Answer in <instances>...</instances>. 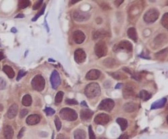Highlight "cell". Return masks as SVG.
Returning <instances> with one entry per match:
<instances>
[{"instance_id":"obj_49","label":"cell","mask_w":168,"mask_h":139,"mask_svg":"<svg viewBox=\"0 0 168 139\" xmlns=\"http://www.w3.org/2000/svg\"><path fill=\"white\" fill-rule=\"evenodd\" d=\"M118 139H129V136L126 134H122Z\"/></svg>"},{"instance_id":"obj_37","label":"cell","mask_w":168,"mask_h":139,"mask_svg":"<svg viewBox=\"0 0 168 139\" xmlns=\"http://www.w3.org/2000/svg\"><path fill=\"white\" fill-rule=\"evenodd\" d=\"M44 111L48 116L52 115L55 113V111L51 107H46Z\"/></svg>"},{"instance_id":"obj_55","label":"cell","mask_w":168,"mask_h":139,"mask_svg":"<svg viewBox=\"0 0 168 139\" xmlns=\"http://www.w3.org/2000/svg\"><path fill=\"white\" fill-rule=\"evenodd\" d=\"M3 110V106L2 104H0V112L2 111Z\"/></svg>"},{"instance_id":"obj_42","label":"cell","mask_w":168,"mask_h":139,"mask_svg":"<svg viewBox=\"0 0 168 139\" xmlns=\"http://www.w3.org/2000/svg\"><path fill=\"white\" fill-rule=\"evenodd\" d=\"M6 85V81L1 78H0V90L5 89Z\"/></svg>"},{"instance_id":"obj_18","label":"cell","mask_w":168,"mask_h":139,"mask_svg":"<svg viewBox=\"0 0 168 139\" xmlns=\"http://www.w3.org/2000/svg\"><path fill=\"white\" fill-rule=\"evenodd\" d=\"M40 120V116L36 114L30 115L26 119V123L30 125H33L38 124Z\"/></svg>"},{"instance_id":"obj_17","label":"cell","mask_w":168,"mask_h":139,"mask_svg":"<svg viewBox=\"0 0 168 139\" xmlns=\"http://www.w3.org/2000/svg\"><path fill=\"white\" fill-rule=\"evenodd\" d=\"M94 114L93 112L89 109L82 110L80 112V117L82 120L87 121L91 119Z\"/></svg>"},{"instance_id":"obj_14","label":"cell","mask_w":168,"mask_h":139,"mask_svg":"<svg viewBox=\"0 0 168 139\" xmlns=\"http://www.w3.org/2000/svg\"><path fill=\"white\" fill-rule=\"evenodd\" d=\"M135 95L133 88L130 85H126L123 90V97L126 99L133 97Z\"/></svg>"},{"instance_id":"obj_19","label":"cell","mask_w":168,"mask_h":139,"mask_svg":"<svg viewBox=\"0 0 168 139\" xmlns=\"http://www.w3.org/2000/svg\"><path fill=\"white\" fill-rule=\"evenodd\" d=\"M19 107L16 104H13L9 109L7 112V117L10 119H12L15 117L17 115Z\"/></svg>"},{"instance_id":"obj_31","label":"cell","mask_w":168,"mask_h":139,"mask_svg":"<svg viewBox=\"0 0 168 139\" xmlns=\"http://www.w3.org/2000/svg\"><path fill=\"white\" fill-rule=\"evenodd\" d=\"M161 23L165 28L168 29V13H165L163 16L161 20Z\"/></svg>"},{"instance_id":"obj_27","label":"cell","mask_w":168,"mask_h":139,"mask_svg":"<svg viewBox=\"0 0 168 139\" xmlns=\"http://www.w3.org/2000/svg\"><path fill=\"white\" fill-rule=\"evenodd\" d=\"M116 122L119 125L122 131H124L128 126V122L127 120L123 118H118Z\"/></svg>"},{"instance_id":"obj_8","label":"cell","mask_w":168,"mask_h":139,"mask_svg":"<svg viewBox=\"0 0 168 139\" xmlns=\"http://www.w3.org/2000/svg\"><path fill=\"white\" fill-rule=\"evenodd\" d=\"M115 106V102L110 98H107L102 101L99 105V109L110 112L112 110Z\"/></svg>"},{"instance_id":"obj_38","label":"cell","mask_w":168,"mask_h":139,"mask_svg":"<svg viewBox=\"0 0 168 139\" xmlns=\"http://www.w3.org/2000/svg\"><path fill=\"white\" fill-rule=\"evenodd\" d=\"M45 5H44L43 7L41 10H40V11L38 13V14L35 16L32 19V20L34 21H36L38 19L39 17L43 15V14L45 11Z\"/></svg>"},{"instance_id":"obj_53","label":"cell","mask_w":168,"mask_h":139,"mask_svg":"<svg viewBox=\"0 0 168 139\" xmlns=\"http://www.w3.org/2000/svg\"><path fill=\"white\" fill-rule=\"evenodd\" d=\"M11 32L13 33H16L17 32L16 29L14 27L11 30Z\"/></svg>"},{"instance_id":"obj_41","label":"cell","mask_w":168,"mask_h":139,"mask_svg":"<svg viewBox=\"0 0 168 139\" xmlns=\"http://www.w3.org/2000/svg\"><path fill=\"white\" fill-rule=\"evenodd\" d=\"M43 2V1H39L36 2L35 3L33 7V10H36L38 9L42 5Z\"/></svg>"},{"instance_id":"obj_10","label":"cell","mask_w":168,"mask_h":139,"mask_svg":"<svg viewBox=\"0 0 168 139\" xmlns=\"http://www.w3.org/2000/svg\"><path fill=\"white\" fill-rule=\"evenodd\" d=\"M86 57H87V55L83 49H77L75 52L74 59L77 63H83L85 61Z\"/></svg>"},{"instance_id":"obj_30","label":"cell","mask_w":168,"mask_h":139,"mask_svg":"<svg viewBox=\"0 0 168 139\" xmlns=\"http://www.w3.org/2000/svg\"><path fill=\"white\" fill-rule=\"evenodd\" d=\"M32 100L31 97L29 95H25L22 98V103L25 106H29L32 104Z\"/></svg>"},{"instance_id":"obj_7","label":"cell","mask_w":168,"mask_h":139,"mask_svg":"<svg viewBox=\"0 0 168 139\" xmlns=\"http://www.w3.org/2000/svg\"><path fill=\"white\" fill-rule=\"evenodd\" d=\"M94 50L95 54L99 57L105 56L108 52V48L106 42L103 40H99L95 45Z\"/></svg>"},{"instance_id":"obj_46","label":"cell","mask_w":168,"mask_h":139,"mask_svg":"<svg viewBox=\"0 0 168 139\" xmlns=\"http://www.w3.org/2000/svg\"><path fill=\"white\" fill-rule=\"evenodd\" d=\"M56 139H69V138L64 134H60L57 136Z\"/></svg>"},{"instance_id":"obj_12","label":"cell","mask_w":168,"mask_h":139,"mask_svg":"<svg viewBox=\"0 0 168 139\" xmlns=\"http://www.w3.org/2000/svg\"><path fill=\"white\" fill-rule=\"evenodd\" d=\"M50 82L53 88L54 89H57L61 83V79L59 74L56 70H54L52 72Z\"/></svg>"},{"instance_id":"obj_36","label":"cell","mask_w":168,"mask_h":139,"mask_svg":"<svg viewBox=\"0 0 168 139\" xmlns=\"http://www.w3.org/2000/svg\"><path fill=\"white\" fill-rule=\"evenodd\" d=\"M168 52L167 48H165L163 50L160 51L156 53V56L158 58H160L162 57V59L163 57H166L167 56Z\"/></svg>"},{"instance_id":"obj_33","label":"cell","mask_w":168,"mask_h":139,"mask_svg":"<svg viewBox=\"0 0 168 139\" xmlns=\"http://www.w3.org/2000/svg\"><path fill=\"white\" fill-rule=\"evenodd\" d=\"M112 77L117 80L123 79L126 78V76L123 73L120 72H116L111 74Z\"/></svg>"},{"instance_id":"obj_16","label":"cell","mask_w":168,"mask_h":139,"mask_svg":"<svg viewBox=\"0 0 168 139\" xmlns=\"http://www.w3.org/2000/svg\"><path fill=\"white\" fill-rule=\"evenodd\" d=\"M100 71L96 69H92L88 71L86 75V78L88 80H95L98 79L100 76Z\"/></svg>"},{"instance_id":"obj_15","label":"cell","mask_w":168,"mask_h":139,"mask_svg":"<svg viewBox=\"0 0 168 139\" xmlns=\"http://www.w3.org/2000/svg\"><path fill=\"white\" fill-rule=\"evenodd\" d=\"M73 39L74 42L77 44L82 43L86 38L84 34L80 30H77L73 34Z\"/></svg>"},{"instance_id":"obj_24","label":"cell","mask_w":168,"mask_h":139,"mask_svg":"<svg viewBox=\"0 0 168 139\" xmlns=\"http://www.w3.org/2000/svg\"><path fill=\"white\" fill-rule=\"evenodd\" d=\"M167 40V37L164 34H160L154 40V43L158 46L162 45Z\"/></svg>"},{"instance_id":"obj_57","label":"cell","mask_w":168,"mask_h":139,"mask_svg":"<svg viewBox=\"0 0 168 139\" xmlns=\"http://www.w3.org/2000/svg\"><path fill=\"white\" fill-rule=\"evenodd\" d=\"M98 139H107L104 137H100Z\"/></svg>"},{"instance_id":"obj_20","label":"cell","mask_w":168,"mask_h":139,"mask_svg":"<svg viewBox=\"0 0 168 139\" xmlns=\"http://www.w3.org/2000/svg\"><path fill=\"white\" fill-rule=\"evenodd\" d=\"M3 134L6 139H12L14 131L11 126L6 125L4 129Z\"/></svg>"},{"instance_id":"obj_34","label":"cell","mask_w":168,"mask_h":139,"mask_svg":"<svg viewBox=\"0 0 168 139\" xmlns=\"http://www.w3.org/2000/svg\"><path fill=\"white\" fill-rule=\"evenodd\" d=\"M64 96V93L62 91L58 92L56 94L55 97V102L57 104H60L61 103L63 100V98Z\"/></svg>"},{"instance_id":"obj_25","label":"cell","mask_w":168,"mask_h":139,"mask_svg":"<svg viewBox=\"0 0 168 139\" xmlns=\"http://www.w3.org/2000/svg\"><path fill=\"white\" fill-rule=\"evenodd\" d=\"M74 139H86L87 135L85 131L83 130L78 129L74 132Z\"/></svg>"},{"instance_id":"obj_47","label":"cell","mask_w":168,"mask_h":139,"mask_svg":"<svg viewBox=\"0 0 168 139\" xmlns=\"http://www.w3.org/2000/svg\"><path fill=\"white\" fill-rule=\"evenodd\" d=\"M101 6L104 10H108L111 9V7L110 5L107 3H104L101 4Z\"/></svg>"},{"instance_id":"obj_58","label":"cell","mask_w":168,"mask_h":139,"mask_svg":"<svg viewBox=\"0 0 168 139\" xmlns=\"http://www.w3.org/2000/svg\"><path fill=\"white\" fill-rule=\"evenodd\" d=\"M0 68H1V67H0Z\"/></svg>"},{"instance_id":"obj_2","label":"cell","mask_w":168,"mask_h":139,"mask_svg":"<svg viewBox=\"0 0 168 139\" xmlns=\"http://www.w3.org/2000/svg\"><path fill=\"white\" fill-rule=\"evenodd\" d=\"M101 88L99 84L93 82L88 84L85 89V93L90 98H93L100 95Z\"/></svg>"},{"instance_id":"obj_50","label":"cell","mask_w":168,"mask_h":139,"mask_svg":"<svg viewBox=\"0 0 168 139\" xmlns=\"http://www.w3.org/2000/svg\"><path fill=\"white\" fill-rule=\"evenodd\" d=\"M5 58L4 53L2 51H0V61L3 60Z\"/></svg>"},{"instance_id":"obj_43","label":"cell","mask_w":168,"mask_h":139,"mask_svg":"<svg viewBox=\"0 0 168 139\" xmlns=\"http://www.w3.org/2000/svg\"><path fill=\"white\" fill-rule=\"evenodd\" d=\"M66 104L70 105H77L78 104V101L75 99H67L65 101Z\"/></svg>"},{"instance_id":"obj_56","label":"cell","mask_w":168,"mask_h":139,"mask_svg":"<svg viewBox=\"0 0 168 139\" xmlns=\"http://www.w3.org/2000/svg\"><path fill=\"white\" fill-rule=\"evenodd\" d=\"M78 1H72V4H73L76 3V2H78Z\"/></svg>"},{"instance_id":"obj_39","label":"cell","mask_w":168,"mask_h":139,"mask_svg":"<svg viewBox=\"0 0 168 139\" xmlns=\"http://www.w3.org/2000/svg\"><path fill=\"white\" fill-rule=\"evenodd\" d=\"M89 134L90 139H96V137L93 130L92 127L91 125L88 128Z\"/></svg>"},{"instance_id":"obj_22","label":"cell","mask_w":168,"mask_h":139,"mask_svg":"<svg viewBox=\"0 0 168 139\" xmlns=\"http://www.w3.org/2000/svg\"><path fill=\"white\" fill-rule=\"evenodd\" d=\"M128 35L129 37L133 41L136 42H137L138 35L136 29L134 27L129 28L128 31Z\"/></svg>"},{"instance_id":"obj_6","label":"cell","mask_w":168,"mask_h":139,"mask_svg":"<svg viewBox=\"0 0 168 139\" xmlns=\"http://www.w3.org/2000/svg\"><path fill=\"white\" fill-rule=\"evenodd\" d=\"M45 84V80L40 75L35 76L31 82L32 86L35 90L41 91L44 89Z\"/></svg>"},{"instance_id":"obj_21","label":"cell","mask_w":168,"mask_h":139,"mask_svg":"<svg viewBox=\"0 0 168 139\" xmlns=\"http://www.w3.org/2000/svg\"><path fill=\"white\" fill-rule=\"evenodd\" d=\"M167 101L166 98H163L154 102L152 105V109H156L162 108L164 107Z\"/></svg>"},{"instance_id":"obj_1","label":"cell","mask_w":168,"mask_h":139,"mask_svg":"<svg viewBox=\"0 0 168 139\" xmlns=\"http://www.w3.org/2000/svg\"><path fill=\"white\" fill-rule=\"evenodd\" d=\"M144 7V4L142 1H136L132 3L128 10L130 20L132 21H135L137 20L142 12Z\"/></svg>"},{"instance_id":"obj_45","label":"cell","mask_w":168,"mask_h":139,"mask_svg":"<svg viewBox=\"0 0 168 139\" xmlns=\"http://www.w3.org/2000/svg\"><path fill=\"white\" fill-rule=\"evenodd\" d=\"M25 127H23L21 129L19 134H18L17 137L18 139L21 138L24 136V133L25 131Z\"/></svg>"},{"instance_id":"obj_40","label":"cell","mask_w":168,"mask_h":139,"mask_svg":"<svg viewBox=\"0 0 168 139\" xmlns=\"http://www.w3.org/2000/svg\"><path fill=\"white\" fill-rule=\"evenodd\" d=\"M26 74V72L25 71L23 70H21L19 71V73H18L17 77V81H19Z\"/></svg>"},{"instance_id":"obj_11","label":"cell","mask_w":168,"mask_h":139,"mask_svg":"<svg viewBox=\"0 0 168 139\" xmlns=\"http://www.w3.org/2000/svg\"><path fill=\"white\" fill-rule=\"evenodd\" d=\"M110 117L106 114H100L96 116L94 119V122L97 124L105 125L110 121Z\"/></svg>"},{"instance_id":"obj_9","label":"cell","mask_w":168,"mask_h":139,"mask_svg":"<svg viewBox=\"0 0 168 139\" xmlns=\"http://www.w3.org/2000/svg\"><path fill=\"white\" fill-rule=\"evenodd\" d=\"M90 16L89 13L80 10L76 11L73 15L75 20L78 22L87 21L90 18Z\"/></svg>"},{"instance_id":"obj_13","label":"cell","mask_w":168,"mask_h":139,"mask_svg":"<svg viewBox=\"0 0 168 139\" xmlns=\"http://www.w3.org/2000/svg\"><path fill=\"white\" fill-rule=\"evenodd\" d=\"M110 34L108 31L103 29H100L94 33L93 35V38L95 40H102L103 38L110 37Z\"/></svg>"},{"instance_id":"obj_28","label":"cell","mask_w":168,"mask_h":139,"mask_svg":"<svg viewBox=\"0 0 168 139\" xmlns=\"http://www.w3.org/2000/svg\"><path fill=\"white\" fill-rule=\"evenodd\" d=\"M103 64L104 66L108 68H113L116 65L115 60L111 58H108L104 60Z\"/></svg>"},{"instance_id":"obj_32","label":"cell","mask_w":168,"mask_h":139,"mask_svg":"<svg viewBox=\"0 0 168 139\" xmlns=\"http://www.w3.org/2000/svg\"><path fill=\"white\" fill-rule=\"evenodd\" d=\"M30 2L28 0H21L19 2L18 6L21 9H24L28 7L30 5Z\"/></svg>"},{"instance_id":"obj_23","label":"cell","mask_w":168,"mask_h":139,"mask_svg":"<svg viewBox=\"0 0 168 139\" xmlns=\"http://www.w3.org/2000/svg\"><path fill=\"white\" fill-rule=\"evenodd\" d=\"M137 105L133 102H128L125 104L123 108L126 112L132 113L135 111L137 109Z\"/></svg>"},{"instance_id":"obj_5","label":"cell","mask_w":168,"mask_h":139,"mask_svg":"<svg viewBox=\"0 0 168 139\" xmlns=\"http://www.w3.org/2000/svg\"><path fill=\"white\" fill-rule=\"evenodd\" d=\"M160 13L155 8L150 9L147 11L144 16V21L147 24H152L158 19Z\"/></svg>"},{"instance_id":"obj_3","label":"cell","mask_w":168,"mask_h":139,"mask_svg":"<svg viewBox=\"0 0 168 139\" xmlns=\"http://www.w3.org/2000/svg\"><path fill=\"white\" fill-rule=\"evenodd\" d=\"M132 43L127 40H122L114 45L113 48V51L118 53L124 51L130 53L133 50Z\"/></svg>"},{"instance_id":"obj_52","label":"cell","mask_w":168,"mask_h":139,"mask_svg":"<svg viewBox=\"0 0 168 139\" xmlns=\"http://www.w3.org/2000/svg\"><path fill=\"white\" fill-rule=\"evenodd\" d=\"M122 86V84L121 83H119L117 85V86L116 87V89H119Z\"/></svg>"},{"instance_id":"obj_48","label":"cell","mask_w":168,"mask_h":139,"mask_svg":"<svg viewBox=\"0 0 168 139\" xmlns=\"http://www.w3.org/2000/svg\"><path fill=\"white\" fill-rule=\"evenodd\" d=\"M124 2V1H116L114 2V3L116 7H119L121 4L123 3Z\"/></svg>"},{"instance_id":"obj_29","label":"cell","mask_w":168,"mask_h":139,"mask_svg":"<svg viewBox=\"0 0 168 139\" xmlns=\"http://www.w3.org/2000/svg\"><path fill=\"white\" fill-rule=\"evenodd\" d=\"M140 97L141 99L144 101L148 100L152 97L151 94L148 91L143 90L140 91L139 93Z\"/></svg>"},{"instance_id":"obj_54","label":"cell","mask_w":168,"mask_h":139,"mask_svg":"<svg viewBox=\"0 0 168 139\" xmlns=\"http://www.w3.org/2000/svg\"><path fill=\"white\" fill-rule=\"evenodd\" d=\"M81 105L82 106H85V107L88 106L87 105V104H86V102L84 101L81 102Z\"/></svg>"},{"instance_id":"obj_26","label":"cell","mask_w":168,"mask_h":139,"mask_svg":"<svg viewBox=\"0 0 168 139\" xmlns=\"http://www.w3.org/2000/svg\"><path fill=\"white\" fill-rule=\"evenodd\" d=\"M3 70L9 78L13 79L15 77V71L10 66L7 65L4 66Z\"/></svg>"},{"instance_id":"obj_51","label":"cell","mask_w":168,"mask_h":139,"mask_svg":"<svg viewBox=\"0 0 168 139\" xmlns=\"http://www.w3.org/2000/svg\"><path fill=\"white\" fill-rule=\"evenodd\" d=\"M24 15L20 13V14L17 15L15 17L17 18H22L24 17Z\"/></svg>"},{"instance_id":"obj_44","label":"cell","mask_w":168,"mask_h":139,"mask_svg":"<svg viewBox=\"0 0 168 139\" xmlns=\"http://www.w3.org/2000/svg\"><path fill=\"white\" fill-rule=\"evenodd\" d=\"M28 113V111L26 109H22L20 112V116L21 118H24L25 116Z\"/></svg>"},{"instance_id":"obj_4","label":"cell","mask_w":168,"mask_h":139,"mask_svg":"<svg viewBox=\"0 0 168 139\" xmlns=\"http://www.w3.org/2000/svg\"><path fill=\"white\" fill-rule=\"evenodd\" d=\"M60 115L63 119L68 121H75L78 117V114L74 110L67 107L61 110Z\"/></svg>"},{"instance_id":"obj_35","label":"cell","mask_w":168,"mask_h":139,"mask_svg":"<svg viewBox=\"0 0 168 139\" xmlns=\"http://www.w3.org/2000/svg\"><path fill=\"white\" fill-rule=\"evenodd\" d=\"M54 122L55 123L56 127L58 131L60 130L62 127V123L59 118L58 116H55L54 119Z\"/></svg>"}]
</instances>
